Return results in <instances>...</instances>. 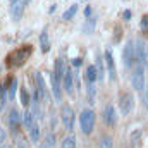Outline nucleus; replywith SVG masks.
<instances>
[{"label":"nucleus","instance_id":"nucleus-25","mask_svg":"<svg viewBox=\"0 0 148 148\" xmlns=\"http://www.w3.org/2000/svg\"><path fill=\"white\" fill-rule=\"evenodd\" d=\"M90 21L84 24V33H91L93 31V28H95V23H97V19L95 17H88Z\"/></svg>","mask_w":148,"mask_h":148},{"label":"nucleus","instance_id":"nucleus-37","mask_svg":"<svg viewBox=\"0 0 148 148\" xmlns=\"http://www.w3.org/2000/svg\"><path fill=\"white\" fill-rule=\"evenodd\" d=\"M10 2H12V3H16V2H19V0H10Z\"/></svg>","mask_w":148,"mask_h":148},{"label":"nucleus","instance_id":"nucleus-26","mask_svg":"<svg viewBox=\"0 0 148 148\" xmlns=\"http://www.w3.org/2000/svg\"><path fill=\"white\" fill-rule=\"evenodd\" d=\"M88 100H90V103H95L93 100H95V86H93V83H88Z\"/></svg>","mask_w":148,"mask_h":148},{"label":"nucleus","instance_id":"nucleus-13","mask_svg":"<svg viewBox=\"0 0 148 148\" xmlns=\"http://www.w3.org/2000/svg\"><path fill=\"white\" fill-rule=\"evenodd\" d=\"M50 83H52V91H53V98L57 100V102H60V98H62V93H60V81L55 77V74L52 73L50 74Z\"/></svg>","mask_w":148,"mask_h":148},{"label":"nucleus","instance_id":"nucleus-35","mask_svg":"<svg viewBox=\"0 0 148 148\" xmlns=\"http://www.w3.org/2000/svg\"><path fill=\"white\" fill-rule=\"evenodd\" d=\"M40 148H50V147H48V145L45 143V145H41V147H40Z\"/></svg>","mask_w":148,"mask_h":148},{"label":"nucleus","instance_id":"nucleus-4","mask_svg":"<svg viewBox=\"0 0 148 148\" xmlns=\"http://www.w3.org/2000/svg\"><path fill=\"white\" fill-rule=\"evenodd\" d=\"M122 59H124V66L126 67H133L136 64V47H134V43L131 40L126 43V47L122 50Z\"/></svg>","mask_w":148,"mask_h":148},{"label":"nucleus","instance_id":"nucleus-31","mask_svg":"<svg viewBox=\"0 0 148 148\" xmlns=\"http://www.w3.org/2000/svg\"><path fill=\"white\" fill-rule=\"evenodd\" d=\"M131 16H133V14H131V10H124V19H126V21H129V19H131Z\"/></svg>","mask_w":148,"mask_h":148},{"label":"nucleus","instance_id":"nucleus-28","mask_svg":"<svg viewBox=\"0 0 148 148\" xmlns=\"http://www.w3.org/2000/svg\"><path fill=\"white\" fill-rule=\"evenodd\" d=\"M141 102H143L145 109H148V86H145V90L141 91Z\"/></svg>","mask_w":148,"mask_h":148},{"label":"nucleus","instance_id":"nucleus-36","mask_svg":"<svg viewBox=\"0 0 148 148\" xmlns=\"http://www.w3.org/2000/svg\"><path fill=\"white\" fill-rule=\"evenodd\" d=\"M0 148H12V147H9V145H2Z\"/></svg>","mask_w":148,"mask_h":148},{"label":"nucleus","instance_id":"nucleus-5","mask_svg":"<svg viewBox=\"0 0 148 148\" xmlns=\"http://www.w3.org/2000/svg\"><path fill=\"white\" fill-rule=\"evenodd\" d=\"M60 117H62V122H64L66 129H67V131H73L74 129V112H73V109H71V107H64Z\"/></svg>","mask_w":148,"mask_h":148},{"label":"nucleus","instance_id":"nucleus-6","mask_svg":"<svg viewBox=\"0 0 148 148\" xmlns=\"http://www.w3.org/2000/svg\"><path fill=\"white\" fill-rule=\"evenodd\" d=\"M133 105H134V98L131 93H124L121 97V102H119V107H121V112L122 114H129L133 110Z\"/></svg>","mask_w":148,"mask_h":148},{"label":"nucleus","instance_id":"nucleus-21","mask_svg":"<svg viewBox=\"0 0 148 148\" xmlns=\"http://www.w3.org/2000/svg\"><path fill=\"white\" fill-rule=\"evenodd\" d=\"M29 138H31V141H33V143H36L38 138H40V127H38L36 122L29 127Z\"/></svg>","mask_w":148,"mask_h":148},{"label":"nucleus","instance_id":"nucleus-1","mask_svg":"<svg viewBox=\"0 0 148 148\" xmlns=\"http://www.w3.org/2000/svg\"><path fill=\"white\" fill-rule=\"evenodd\" d=\"M29 57H31V47L26 45V47H21V48L14 50V52L9 55V64L14 66V67H19V66H23Z\"/></svg>","mask_w":148,"mask_h":148},{"label":"nucleus","instance_id":"nucleus-7","mask_svg":"<svg viewBox=\"0 0 148 148\" xmlns=\"http://www.w3.org/2000/svg\"><path fill=\"white\" fill-rule=\"evenodd\" d=\"M35 81H36V84H38V91H40L41 102H48V100H50V95H48V91H47V88H45L43 76H41L40 73H36V74H35Z\"/></svg>","mask_w":148,"mask_h":148},{"label":"nucleus","instance_id":"nucleus-23","mask_svg":"<svg viewBox=\"0 0 148 148\" xmlns=\"http://www.w3.org/2000/svg\"><path fill=\"white\" fill-rule=\"evenodd\" d=\"M16 91H17V79L14 77V79L10 81V86H9V98H10V100H14Z\"/></svg>","mask_w":148,"mask_h":148},{"label":"nucleus","instance_id":"nucleus-19","mask_svg":"<svg viewBox=\"0 0 148 148\" xmlns=\"http://www.w3.org/2000/svg\"><path fill=\"white\" fill-rule=\"evenodd\" d=\"M23 122H24V124H26V127L29 129V127L35 124V114H33V112H29V110L24 112V114H23Z\"/></svg>","mask_w":148,"mask_h":148},{"label":"nucleus","instance_id":"nucleus-11","mask_svg":"<svg viewBox=\"0 0 148 148\" xmlns=\"http://www.w3.org/2000/svg\"><path fill=\"white\" fill-rule=\"evenodd\" d=\"M64 88H66V91H67V95H73L74 93V73L73 71H66V76H64Z\"/></svg>","mask_w":148,"mask_h":148},{"label":"nucleus","instance_id":"nucleus-2","mask_svg":"<svg viewBox=\"0 0 148 148\" xmlns=\"http://www.w3.org/2000/svg\"><path fill=\"white\" fill-rule=\"evenodd\" d=\"M79 122H81V129L84 134H90L95 127V112L91 109H84L79 115Z\"/></svg>","mask_w":148,"mask_h":148},{"label":"nucleus","instance_id":"nucleus-32","mask_svg":"<svg viewBox=\"0 0 148 148\" xmlns=\"http://www.w3.org/2000/svg\"><path fill=\"white\" fill-rule=\"evenodd\" d=\"M3 141H5V131L0 129V143H3Z\"/></svg>","mask_w":148,"mask_h":148},{"label":"nucleus","instance_id":"nucleus-33","mask_svg":"<svg viewBox=\"0 0 148 148\" xmlns=\"http://www.w3.org/2000/svg\"><path fill=\"white\" fill-rule=\"evenodd\" d=\"M73 64L76 66V67H79V66H81V59H74V60H73Z\"/></svg>","mask_w":148,"mask_h":148},{"label":"nucleus","instance_id":"nucleus-15","mask_svg":"<svg viewBox=\"0 0 148 148\" xmlns=\"http://www.w3.org/2000/svg\"><path fill=\"white\" fill-rule=\"evenodd\" d=\"M84 79H86V83H95L98 79V69H97V66H88L86 74H84Z\"/></svg>","mask_w":148,"mask_h":148},{"label":"nucleus","instance_id":"nucleus-16","mask_svg":"<svg viewBox=\"0 0 148 148\" xmlns=\"http://www.w3.org/2000/svg\"><path fill=\"white\" fill-rule=\"evenodd\" d=\"M105 62H107V67H109V76H110V79H115V64H114L112 53L109 50L105 52Z\"/></svg>","mask_w":148,"mask_h":148},{"label":"nucleus","instance_id":"nucleus-17","mask_svg":"<svg viewBox=\"0 0 148 148\" xmlns=\"http://www.w3.org/2000/svg\"><path fill=\"white\" fill-rule=\"evenodd\" d=\"M40 47H41V52H48V50H50V41H48V33H47V29H43L41 35H40Z\"/></svg>","mask_w":148,"mask_h":148},{"label":"nucleus","instance_id":"nucleus-22","mask_svg":"<svg viewBox=\"0 0 148 148\" xmlns=\"http://www.w3.org/2000/svg\"><path fill=\"white\" fill-rule=\"evenodd\" d=\"M62 148H76V136L74 134H69L67 138H64Z\"/></svg>","mask_w":148,"mask_h":148},{"label":"nucleus","instance_id":"nucleus-14","mask_svg":"<svg viewBox=\"0 0 148 148\" xmlns=\"http://www.w3.org/2000/svg\"><path fill=\"white\" fill-rule=\"evenodd\" d=\"M66 66H64V60L62 59H57L55 60V71H53V74H55V77L59 79V81H64V76H66Z\"/></svg>","mask_w":148,"mask_h":148},{"label":"nucleus","instance_id":"nucleus-10","mask_svg":"<svg viewBox=\"0 0 148 148\" xmlns=\"http://www.w3.org/2000/svg\"><path fill=\"white\" fill-rule=\"evenodd\" d=\"M7 121H9V126H10L12 129H17V127H19V124L23 122V114H19L17 110H10V112H9Z\"/></svg>","mask_w":148,"mask_h":148},{"label":"nucleus","instance_id":"nucleus-12","mask_svg":"<svg viewBox=\"0 0 148 148\" xmlns=\"http://www.w3.org/2000/svg\"><path fill=\"white\" fill-rule=\"evenodd\" d=\"M103 121H105V124H109V126H115L117 117H115V109H114L112 105H107V107H105V112H103Z\"/></svg>","mask_w":148,"mask_h":148},{"label":"nucleus","instance_id":"nucleus-9","mask_svg":"<svg viewBox=\"0 0 148 148\" xmlns=\"http://www.w3.org/2000/svg\"><path fill=\"white\" fill-rule=\"evenodd\" d=\"M29 2H31V0H19V2H16V3H12V7H10L12 17H14V19H19V17L23 16V10H24L26 3H29Z\"/></svg>","mask_w":148,"mask_h":148},{"label":"nucleus","instance_id":"nucleus-18","mask_svg":"<svg viewBox=\"0 0 148 148\" xmlns=\"http://www.w3.org/2000/svg\"><path fill=\"white\" fill-rule=\"evenodd\" d=\"M98 148H114V140H112L109 134H103L98 140Z\"/></svg>","mask_w":148,"mask_h":148},{"label":"nucleus","instance_id":"nucleus-34","mask_svg":"<svg viewBox=\"0 0 148 148\" xmlns=\"http://www.w3.org/2000/svg\"><path fill=\"white\" fill-rule=\"evenodd\" d=\"M145 67H148V50H147V57H145Z\"/></svg>","mask_w":148,"mask_h":148},{"label":"nucleus","instance_id":"nucleus-30","mask_svg":"<svg viewBox=\"0 0 148 148\" xmlns=\"http://www.w3.org/2000/svg\"><path fill=\"white\" fill-rule=\"evenodd\" d=\"M84 16H86V17L91 16V7H90V5H86V9H84Z\"/></svg>","mask_w":148,"mask_h":148},{"label":"nucleus","instance_id":"nucleus-8","mask_svg":"<svg viewBox=\"0 0 148 148\" xmlns=\"http://www.w3.org/2000/svg\"><path fill=\"white\" fill-rule=\"evenodd\" d=\"M134 47H136V64H143V66H145L147 48H145L143 40H136V41H134Z\"/></svg>","mask_w":148,"mask_h":148},{"label":"nucleus","instance_id":"nucleus-3","mask_svg":"<svg viewBox=\"0 0 148 148\" xmlns=\"http://www.w3.org/2000/svg\"><path fill=\"white\" fill-rule=\"evenodd\" d=\"M131 84H133V88L138 90V91H143V90H145V71H143V64H138V66L133 69Z\"/></svg>","mask_w":148,"mask_h":148},{"label":"nucleus","instance_id":"nucleus-20","mask_svg":"<svg viewBox=\"0 0 148 148\" xmlns=\"http://www.w3.org/2000/svg\"><path fill=\"white\" fill-rule=\"evenodd\" d=\"M76 12H77V5L74 3V5H71V7H69V9H67V10L62 14V19H64V21H69V19H73L74 16H76Z\"/></svg>","mask_w":148,"mask_h":148},{"label":"nucleus","instance_id":"nucleus-24","mask_svg":"<svg viewBox=\"0 0 148 148\" xmlns=\"http://www.w3.org/2000/svg\"><path fill=\"white\" fill-rule=\"evenodd\" d=\"M19 95H21V103H23L24 107H28V105H29V102H31V100H29V95H28V91H26L24 88H21Z\"/></svg>","mask_w":148,"mask_h":148},{"label":"nucleus","instance_id":"nucleus-27","mask_svg":"<svg viewBox=\"0 0 148 148\" xmlns=\"http://www.w3.org/2000/svg\"><path fill=\"white\" fill-rule=\"evenodd\" d=\"M45 143H47L48 147L52 148V147H53V145H55V136H53L52 133H48V134L45 136Z\"/></svg>","mask_w":148,"mask_h":148},{"label":"nucleus","instance_id":"nucleus-29","mask_svg":"<svg viewBox=\"0 0 148 148\" xmlns=\"http://www.w3.org/2000/svg\"><path fill=\"white\" fill-rule=\"evenodd\" d=\"M141 31L143 33H148V16H143L141 17Z\"/></svg>","mask_w":148,"mask_h":148}]
</instances>
